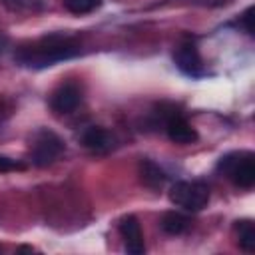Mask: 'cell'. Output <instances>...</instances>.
<instances>
[{
	"instance_id": "cell-15",
	"label": "cell",
	"mask_w": 255,
	"mask_h": 255,
	"mask_svg": "<svg viewBox=\"0 0 255 255\" xmlns=\"http://www.w3.org/2000/svg\"><path fill=\"white\" fill-rule=\"evenodd\" d=\"M251 18H253V6H249V8L243 12V16H241V24H243V28H245V32H247L249 36H253V24H251Z\"/></svg>"
},
{
	"instance_id": "cell-4",
	"label": "cell",
	"mask_w": 255,
	"mask_h": 255,
	"mask_svg": "<svg viewBox=\"0 0 255 255\" xmlns=\"http://www.w3.org/2000/svg\"><path fill=\"white\" fill-rule=\"evenodd\" d=\"M62 151H64L62 137L50 129H42L36 133V137L32 141L30 157H32V163L36 167H48L60 157Z\"/></svg>"
},
{
	"instance_id": "cell-2",
	"label": "cell",
	"mask_w": 255,
	"mask_h": 255,
	"mask_svg": "<svg viewBox=\"0 0 255 255\" xmlns=\"http://www.w3.org/2000/svg\"><path fill=\"white\" fill-rule=\"evenodd\" d=\"M217 171L237 187L249 189L255 183V155L251 151H231L219 157Z\"/></svg>"
},
{
	"instance_id": "cell-6",
	"label": "cell",
	"mask_w": 255,
	"mask_h": 255,
	"mask_svg": "<svg viewBox=\"0 0 255 255\" xmlns=\"http://www.w3.org/2000/svg\"><path fill=\"white\" fill-rule=\"evenodd\" d=\"M80 102H82V90L74 82L60 84L50 96V108L56 114H70L80 106Z\"/></svg>"
},
{
	"instance_id": "cell-9",
	"label": "cell",
	"mask_w": 255,
	"mask_h": 255,
	"mask_svg": "<svg viewBox=\"0 0 255 255\" xmlns=\"http://www.w3.org/2000/svg\"><path fill=\"white\" fill-rule=\"evenodd\" d=\"M82 143L86 149H90L94 153H106L114 145V135L102 126H90L82 133Z\"/></svg>"
},
{
	"instance_id": "cell-12",
	"label": "cell",
	"mask_w": 255,
	"mask_h": 255,
	"mask_svg": "<svg viewBox=\"0 0 255 255\" xmlns=\"http://www.w3.org/2000/svg\"><path fill=\"white\" fill-rule=\"evenodd\" d=\"M235 231H237V241L239 247L247 253L255 251V225L249 219H241L235 223Z\"/></svg>"
},
{
	"instance_id": "cell-5",
	"label": "cell",
	"mask_w": 255,
	"mask_h": 255,
	"mask_svg": "<svg viewBox=\"0 0 255 255\" xmlns=\"http://www.w3.org/2000/svg\"><path fill=\"white\" fill-rule=\"evenodd\" d=\"M173 62L179 68V72H183L185 76H191V78L205 76V68H203V60L199 56V50L191 42H183L175 48Z\"/></svg>"
},
{
	"instance_id": "cell-1",
	"label": "cell",
	"mask_w": 255,
	"mask_h": 255,
	"mask_svg": "<svg viewBox=\"0 0 255 255\" xmlns=\"http://www.w3.org/2000/svg\"><path fill=\"white\" fill-rule=\"evenodd\" d=\"M80 54V42L64 34H50L32 44H24L14 52V60L24 68H46L56 62L70 60Z\"/></svg>"
},
{
	"instance_id": "cell-7",
	"label": "cell",
	"mask_w": 255,
	"mask_h": 255,
	"mask_svg": "<svg viewBox=\"0 0 255 255\" xmlns=\"http://www.w3.org/2000/svg\"><path fill=\"white\" fill-rule=\"evenodd\" d=\"M118 229H120V235H122V239H124V245H126V251H128V253H131V255H141V253H145L143 233H141L139 221H137L133 215L122 217Z\"/></svg>"
},
{
	"instance_id": "cell-3",
	"label": "cell",
	"mask_w": 255,
	"mask_h": 255,
	"mask_svg": "<svg viewBox=\"0 0 255 255\" xmlns=\"http://www.w3.org/2000/svg\"><path fill=\"white\" fill-rule=\"evenodd\" d=\"M169 201L185 211H201L209 203V187L203 181H177L169 189Z\"/></svg>"
},
{
	"instance_id": "cell-11",
	"label": "cell",
	"mask_w": 255,
	"mask_h": 255,
	"mask_svg": "<svg viewBox=\"0 0 255 255\" xmlns=\"http://www.w3.org/2000/svg\"><path fill=\"white\" fill-rule=\"evenodd\" d=\"M189 217H185L183 213H179V211H167V213H163V217H161V229L165 231V233H169V235H179V233H183L187 227H189Z\"/></svg>"
},
{
	"instance_id": "cell-8",
	"label": "cell",
	"mask_w": 255,
	"mask_h": 255,
	"mask_svg": "<svg viewBox=\"0 0 255 255\" xmlns=\"http://www.w3.org/2000/svg\"><path fill=\"white\" fill-rule=\"evenodd\" d=\"M165 133L171 141L175 143H181V145H187V143H193L197 141V131L195 128L179 114H171L167 120H165Z\"/></svg>"
},
{
	"instance_id": "cell-17",
	"label": "cell",
	"mask_w": 255,
	"mask_h": 255,
	"mask_svg": "<svg viewBox=\"0 0 255 255\" xmlns=\"http://www.w3.org/2000/svg\"><path fill=\"white\" fill-rule=\"evenodd\" d=\"M18 251H34L30 245H22V247H18Z\"/></svg>"
},
{
	"instance_id": "cell-14",
	"label": "cell",
	"mask_w": 255,
	"mask_h": 255,
	"mask_svg": "<svg viewBox=\"0 0 255 255\" xmlns=\"http://www.w3.org/2000/svg\"><path fill=\"white\" fill-rule=\"evenodd\" d=\"M26 169V165L22 161H16V159H10L6 155H0V173H6V171H22Z\"/></svg>"
},
{
	"instance_id": "cell-16",
	"label": "cell",
	"mask_w": 255,
	"mask_h": 255,
	"mask_svg": "<svg viewBox=\"0 0 255 255\" xmlns=\"http://www.w3.org/2000/svg\"><path fill=\"white\" fill-rule=\"evenodd\" d=\"M8 116H10V108H8L6 100H2V98H0V124H2Z\"/></svg>"
},
{
	"instance_id": "cell-10",
	"label": "cell",
	"mask_w": 255,
	"mask_h": 255,
	"mask_svg": "<svg viewBox=\"0 0 255 255\" xmlns=\"http://www.w3.org/2000/svg\"><path fill=\"white\" fill-rule=\"evenodd\" d=\"M139 175H141L143 185H147V187H151V189H159V187L165 183V173H163V169H161L157 163H153L151 159H143V161L139 163Z\"/></svg>"
},
{
	"instance_id": "cell-13",
	"label": "cell",
	"mask_w": 255,
	"mask_h": 255,
	"mask_svg": "<svg viewBox=\"0 0 255 255\" xmlns=\"http://www.w3.org/2000/svg\"><path fill=\"white\" fill-rule=\"evenodd\" d=\"M102 0H64V8L72 14H88L100 6Z\"/></svg>"
}]
</instances>
